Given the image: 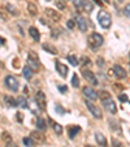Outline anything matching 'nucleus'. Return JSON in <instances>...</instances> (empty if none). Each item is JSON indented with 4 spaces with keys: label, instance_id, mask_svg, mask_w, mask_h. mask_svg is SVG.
<instances>
[{
    "label": "nucleus",
    "instance_id": "58836bf2",
    "mask_svg": "<svg viewBox=\"0 0 130 147\" xmlns=\"http://www.w3.org/2000/svg\"><path fill=\"white\" fill-rule=\"evenodd\" d=\"M104 64H105V63H104V59H103V57L98 59V67H103Z\"/></svg>",
    "mask_w": 130,
    "mask_h": 147
},
{
    "label": "nucleus",
    "instance_id": "bb28decb",
    "mask_svg": "<svg viewBox=\"0 0 130 147\" xmlns=\"http://www.w3.org/2000/svg\"><path fill=\"white\" fill-rule=\"evenodd\" d=\"M67 59H68V61H69L73 67H77V65H78V60H77V57H75L74 55H69Z\"/></svg>",
    "mask_w": 130,
    "mask_h": 147
},
{
    "label": "nucleus",
    "instance_id": "1a4fd4ad",
    "mask_svg": "<svg viewBox=\"0 0 130 147\" xmlns=\"http://www.w3.org/2000/svg\"><path fill=\"white\" fill-rule=\"evenodd\" d=\"M55 67H56L57 73L63 78H65L68 76V67H67V65H64L63 63H60V61H55Z\"/></svg>",
    "mask_w": 130,
    "mask_h": 147
},
{
    "label": "nucleus",
    "instance_id": "f704fd0d",
    "mask_svg": "<svg viewBox=\"0 0 130 147\" xmlns=\"http://www.w3.org/2000/svg\"><path fill=\"white\" fill-rule=\"evenodd\" d=\"M112 147H124V144L121 143L120 141H117V139H112Z\"/></svg>",
    "mask_w": 130,
    "mask_h": 147
},
{
    "label": "nucleus",
    "instance_id": "ea45409f",
    "mask_svg": "<svg viewBox=\"0 0 130 147\" xmlns=\"http://www.w3.org/2000/svg\"><path fill=\"white\" fill-rule=\"evenodd\" d=\"M57 89H59V91H60V92H67L68 91V87L67 86H57Z\"/></svg>",
    "mask_w": 130,
    "mask_h": 147
},
{
    "label": "nucleus",
    "instance_id": "f3484780",
    "mask_svg": "<svg viewBox=\"0 0 130 147\" xmlns=\"http://www.w3.org/2000/svg\"><path fill=\"white\" fill-rule=\"evenodd\" d=\"M95 139H96L98 144L102 147H107V139L102 133H95Z\"/></svg>",
    "mask_w": 130,
    "mask_h": 147
},
{
    "label": "nucleus",
    "instance_id": "6e6552de",
    "mask_svg": "<svg viewBox=\"0 0 130 147\" xmlns=\"http://www.w3.org/2000/svg\"><path fill=\"white\" fill-rule=\"evenodd\" d=\"M82 92H83V95H85V96L89 100H96L98 98H99L98 92H95V91H94V89H91V87H89V86L83 87Z\"/></svg>",
    "mask_w": 130,
    "mask_h": 147
},
{
    "label": "nucleus",
    "instance_id": "c9c22d12",
    "mask_svg": "<svg viewBox=\"0 0 130 147\" xmlns=\"http://www.w3.org/2000/svg\"><path fill=\"white\" fill-rule=\"evenodd\" d=\"M67 26H68V29H69V30H73V29H74V26H75L74 20H69V21L67 22Z\"/></svg>",
    "mask_w": 130,
    "mask_h": 147
},
{
    "label": "nucleus",
    "instance_id": "0eeeda50",
    "mask_svg": "<svg viewBox=\"0 0 130 147\" xmlns=\"http://www.w3.org/2000/svg\"><path fill=\"white\" fill-rule=\"evenodd\" d=\"M82 74H83V78H85V80L87 81V82L91 83V85H94V86L99 85V82H98L96 77H95V74L91 72V70H83Z\"/></svg>",
    "mask_w": 130,
    "mask_h": 147
},
{
    "label": "nucleus",
    "instance_id": "79ce46f5",
    "mask_svg": "<svg viewBox=\"0 0 130 147\" xmlns=\"http://www.w3.org/2000/svg\"><path fill=\"white\" fill-rule=\"evenodd\" d=\"M5 147H17V146H16V144H14L12 141H9V142H7V146H5Z\"/></svg>",
    "mask_w": 130,
    "mask_h": 147
},
{
    "label": "nucleus",
    "instance_id": "2f4dec72",
    "mask_svg": "<svg viewBox=\"0 0 130 147\" xmlns=\"http://www.w3.org/2000/svg\"><path fill=\"white\" fill-rule=\"evenodd\" d=\"M72 1H73V4H74V7L77 9L82 8L83 4H85V0H72Z\"/></svg>",
    "mask_w": 130,
    "mask_h": 147
},
{
    "label": "nucleus",
    "instance_id": "f8f14e48",
    "mask_svg": "<svg viewBox=\"0 0 130 147\" xmlns=\"http://www.w3.org/2000/svg\"><path fill=\"white\" fill-rule=\"evenodd\" d=\"M29 35H30V38L33 39L34 42H39V39H40V34H39L38 29L34 28V26H31V28L29 29Z\"/></svg>",
    "mask_w": 130,
    "mask_h": 147
},
{
    "label": "nucleus",
    "instance_id": "cd10ccee",
    "mask_svg": "<svg viewBox=\"0 0 130 147\" xmlns=\"http://www.w3.org/2000/svg\"><path fill=\"white\" fill-rule=\"evenodd\" d=\"M7 9H8V12H9L11 14H13V16H17V14H18V12H17L16 7L12 5V4H7Z\"/></svg>",
    "mask_w": 130,
    "mask_h": 147
},
{
    "label": "nucleus",
    "instance_id": "b1692460",
    "mask_svg": "<svg viewBox=\"0 0 130 147\" xmlns=\"http://www.w3.org/2000/svg\"><path fill=\"white\" fill-rule=\"evenodd\" d=\"M28 9H29V13H30L31 16H36V14H38V9H36L35 4L29 3L28 4Z\"/></svg>",
    "mask_w": 130,
    "mask_h": 147
},
{
    "label": "nucleus",
    "instance_id": "de8ad7c7",
    "mask_svg": "<svg viewBox=\"0 0 130 147\" xmlns=\"http://www.w3.org/2000/svg\"><path fill=\"white\" fill-rule=\"evenodd\" d=\"M103 1H104V3H107V4L109 3V0H103Z\"/></svg>",
    "mask_w": 130,
    "mask_h": 147
},
{
    "label": "nucleus",
    "instance_id": "c756f323",
    "mask_svg": "<svg viewBox=\"0 0 130 147\" xmlns=\"http://www.w3.org/2000/svg\"><path fill=\"white\" fill-rule=\"evenodd\" d=\"M82 8H83V11H85V12L90 13V12L92 11V4H91V3H89V1H86V0H85V4H83Z\"/></svg>",
    "mask_w": 130,
    "mask_h": 147
},
{
    "label": "nucleus",
    "instance_id": "412c9836",
    "mask_svg": "<svg viewBox=\"0 0 130 147\" xmlns=\"http://www.w3.org/2000/svg\"><path fill=\"white\" fill-rule=\"evenodd\" d=\"M36 128H38L39 130H46L47 126H46V121L43 117H40V116L36 117Z\"/></svg>",
    "mask_w": 130,
    "mask_h": 147
},
{
    "label": "nucleus",
    "instance_id": "aec40b11",
    "mask_svg": "<svg viewBox=\"0 0 130 147\" xmlns=\"http://www.w3.org/2000/svg\"><path fill=\"white\" fill-rule=\"evenodd\" d=\"M17 106L21 108H29V103L25 96H18L17 98Z\"/></svg>",
    "mask_w": 130,
    "mask_h": 147
},
{
    "label": "nucleus",
    "instance_id": "39448f33",
    "mask_svg": "<svg viewBox=\"0 0 130 147\" xmlns=\"http://www.w3.org/2000/svg\"><path fill=\"white\" fill-rule=\"evenodd\" d=\"M4 83H5L7 89H9L11 91L16 92L18 90V82H17V80L13 76H7L5 80H4Z\"/></svg>",
    "mask_w": 130,
    "mask_h": 147
},
{
    "label": "nucleus",
    "instance_id": "9b49d317",
    "mask_svg": "<svg viewBox=\"0 0 130 147\" xmlns=\"http://www.w3.org/2000/svg\"><path fill=\"white\" fill-rule=\"evenodd\" d=\"M46 14H47V16L50 17L51 20H52L53 22H59V21H60V18H61L60 14H59L56 11L51 9V8H47V9H46Z\"/></svg>",
    "mask_w": 130,
    "mask_h": 147
},
{
    "label": "nucleus",
    "instance_id": "5701e85b",
    "mask_svg": "<svg viewBox=\"0 0 130 147\" xmlns=\"http://www.w3.org/2000/svg\"><path fill=\"white\" fill-rule=\"evenodd\" d=\"M79 131H81V128L78 126V125H74L73 128H70V129H69V138H72V139H73L78 133H79Z\"/></svg>",
    "mask_w": 130,
    "mask_h": 147
},
{
    "label": "nucleus",
    "instance_id": "393cba45",
    "mask_svg": "<svg viewBox=\"0 0 130 147\" xmlns=\"http://www.w3.org/2000/svg\"><path fill=\"white\" fill-rule=\"evenodd\" d=\"M31 136V138H33V141H35V142H42L43 141V137L40 136V133H39V131H33V133L30 134Z\"/></svg>",
    "mask_w": 130,
    "mask_h": 147
},
{
    "label": "nucleus",
    "instance_id": "ddd939ff",
    "mask_svg": "<svg viewBox=\"0 0 130 147\" xmlns=\"http://www.w3.org/2000/svg\"><path fill=\"white\" fill-rule=\"evenodd\" d=\"M42 48L48 53H52V55H57V48L55 46H52L51 43H43L42 45Z\"/></svg>",
    "mask_w": 130,
    "mask_h": 147
},
{
    "label": "nucleus",
    "instance_id": "6ab92c4d",
    "mask_svg": "<svg viewBox=\"0 0 130 147\" xmlns=\"http://www.w3.org/2000/svg\"><path fill=\"white\" fill-rule=\"evenodd\" d=\"M4 102H5V104L8 107H12V108L17 107V100H14L13 98L9 96V95H5V96H4Z\"/></svg>",
    "mask_w": 130,
    "mask_h": 147
},
{
    "label": "nucleus",
    "instance_id": "4c0bfd02",
    "mask_svg": "<svg viewBox=\"0 0 130 147\" xmlns=\"http://www.w3.org/2000/svg\"><path fill=\"white\" fill-rule=\"evenodd\" d=\"M82 63H83V65H90V64H91V60H90L89 57H86V56H85V57H82Z\"/></svg>",
    "mask_w": 130,
    "mask_h": 147
},
{
    "label": "nucleus",
    "instance_id": "7c9ffc66",
    "mask_svg": "<svg viewBox=\"0 0 130 147\" xmlns=\"http://www.w3.org/2000/svg\"><path fill=\"white\" fill-rule=\"evenodd\" d=\"M55 4L57 5V8L60 9V11H63V9H65V1L64 0H55Z\"/></svg>",
    "mask_w": 130,
    "mask_h": 147
},
{
    "label": "nucleus",
    "instance_id": "423d86ee",
    "mask_svg": "<svg viewBox=\"0 0 130 147\" xmlns=\"http://www.w3.org/2000/svg\"><path fill=\"white\" fill-rule=\"evenodd\" d=\"M102 103H103V106H104V108L107 109L108 112H111L112 115H115L117 112V107H116V104H115L112 98H108V99L102 100Z\"/></svg>",
    "mask_w": 130,
    "mask_h": 147
},
{
    "label": "nucleus",
    "instance_id": "49530a36",
    "mask_svg": "<svg viewBox=\"0 0 130 147\" xmlns=\"http://www.w3.org/2000/svg\"><path fill=\"white\" fill-rule=\"evenodd\" d=\"M116 1H117V3H119V4H121L122 1H124V0H116Z\"/></svg>",
    "mask_w": 130,
    "mask_h": 147
},
{
    "label": "nucleus",
    "instance_id": "37998d69",
    "mask_svg": "<svg viewBox=\"0 0 130 147\" xmlns=\"http://www.w3.org/2000/svg\"><path fill=\"white\" fill-rule=\"evenodd\" d=\"M16 115H17V120H18V121H22V120H24L22 113H16Z\"/></svg>",
    "mask_w": 130,
    "mask_h": 147
},
{
    "label": "nucleus",
    "instance_id": "c85d7f7f",
    "mask_svg": "<svg viewBox=\"0 0 130 147\" xmlns=\"http://www.w3.org/2000/svg\"><path fill=\"white\" fill-rule=\"evenodd\" d=\"M72 85H73V87H75V89H77V87H79V80H78V76L75 74H73V77H72Z\"/></svg>",
    "mask_w": 130,
    "mask_h": 147
},
{
    "label": "nucleus",
    "instance_id": "4468645a",
    "mask_svg": "<svg viewBox=\"0 0 130 147\" xmlns=\"http://www.w3.org/2000/svg\"><path fill=\"white\" fill-rule=\"evenodd\" d=\"M77 25H78V29H79L81 31H86V30H87V21H86L82 16H78L77 17Z\"/></svg>",
    "mask_w": 130,
    "mask_h": 147
},
{
    "label": "nucleus",
    "instance_id": "9d476101",
    "mask_svg": "<svg viewBox=\"0 0 130 147\" xmlns=\"http://www.w3.org/2000/svg\"><path fill=\"white\" fill-rule=\"evenodd\" d=\"M113 73H115V76H116L117 78H120V80L125 78V77H126V74H127L126 70H125L121 65H115V67H113Z\"/></svg>",
    "mask_w": 130,
    "mask_h": 147
},
{
    "label": "nucleus",
    "instance_id": "f257e3e1",
    "mask_svg": "<svg viewBox=\"0 0 130 147\" xmlns=\"http://www.w3.org/2000/svg\"><path fill=\"white\" fill-rule=\"evenodd\" d=\"M98 21H99V25L103 29H109L112 25V18L111 14L108 13L107 11H100L98 13Z\"/></svg>",
    "mask_w": 130,
    "mask_h": 147
},
{
    "label": "nucleus",
    "instance_id": "a878e982",
    "mask_svg": "<svg viewBox=\"0 0 130 147\" xmlns=\"http://www.w3.org/2000/svg\"><path fill=\"white\" fill-rule=\"evenodd\" d=\"M22 143L25 144L26 147H31L34 144V141H33V138H29V137H25V138H22Z\"/></svg>",
    "mask_w": 130,
    "mask_h": 147
},
{
    "label": "nucleus",
    "instance_id": "2eb2a0df",
    "mask_svg": "<svg viewBox=\"0 0 130 147\" xmlns=\"http://www.w3.org/2000/svg\"><path fill=\"white\" fill-rule=\"evenodd\" d=\"M48 122L51 124V126H52L53 131H55L56 134H63V126H61L60 124H57L56 121H53L52 119H48Z\"/></svg>",
    "mask_w": 130,
    "mask_h": 147
},
{
    "label": "nucleus",
    "instance_id": "a19ab883",
    "mask_svg": "<svg viewBox=\"0 0 130 147\" xmlns=\"http://www.w3.org/2000/svg\"><path fill=\"white\" fill-rule=\"evenodd\" d=\"M120 100H121V102H127V96L125 94H121L120 95Z\"/></svg>",
    "mask_w": 130,
    "mask_h": 147
},
{
    "label": "nucleus",
    "instance_id": "e433bc0d",
    "mask_svg": "<svg viewBox=\"0 0 130 147\" xmlns=\"http://www.w3.org/2000/svg\"><path fill=\"white\" fill-rule=\"evenodd\" d=\"M124 13L126 14L127 17H130V4H126V5H125V8H124Z\"/></svg>",
    "mask_w": 130,
    "mask_h": 147
},
{
    "label": "nucleus",
    "instance_id": "09e8293b",
    "mask_svg": "<svg viewBox=\"0 0 130 147\" xmlns=\"http://www.w3.org/2000/svg\"><path fill=\"white\" fill-rule=\"evenodd\" d=\"M86 147H91V146H90V144H87V146H86Z\"/></svg>",
    "mask_w": 130,
    "mask_h": 147
},
{
    "label": "nucleus",
    "instance_id": "473e14b6",
    "mask_svg": "<svg viewBox=\"0 0 130 147\" xmlns=\"http://www.w3.org/2000/svg\"><path fill=\"white\" fill-rule=\"evenodd\" d=\"M98 95H99V96H100V99H102V100L108 99V98H111V95H109V92H108V91H104V90H103V91H100Z\"/></svg>",
    "mask_w": 130,
    "mask_h": 147
},
{
    "label": "nucleus",
    "instance_id": "f03ea898",
    "mask_svg": "<svg viewBox=\"0 0 130 147\" xmlns=\"http://www.w3.org/2000/svg\"><path fill=\"white\" fill-rule=\"evenodd\" d=\"M28 63H29V67L31 69H39L40 68V61H39V56L36 55L35 51H30L28 55Z\"/></svg>",
    "mask_w": 130,
    "mask_h": 147
},
{
    "label": "nucleus",
    "instance_id": "a18cd8bd",
    "mask_svg": "<svg viewBox=\"0 0 130 147\" xmlns=\"http://www.w3.org/2000/svg\"><path fill=\"white\" fill-rule=\"evenodd\" d=\"M94 3L96 4V5H102V1H100V0H94Z\"/></svg>",
    "mask_w": 130,
    "mask_h": 147
},
{
    "label": "nucleus",
    "instance_id": "c03bdc74",
    "mask_svg": "<svg viewBox=\"0 0 130 147\" xmlns=\"http://www.w3.org/2000/svg\"><path fill=\"white\" fill-rule=\"evenodd\" d=\"M4 43H5V39L3 36H0V46H4Z\"/></svg>",
    "mask_w": 130,
    "mask_h": 147
},
{
    "label": "nucleus",
    "instance_id": "20e7f679",
    "mask_svg": "<svg viewBox=\"0 0 130 147\" xmlns=\"http://www.w3.org/2000/svg\"><path fill=\"white\" fill-rule=\"evenodd\" d=\"M85 104H86L87 109L91 112V115L95 117V119H102L103 117V113H102V111H100V108H98L94 103H91L90 100H85Z\"/></svg>",
    "mask_w": 130,
    "mask_h": 147
},
{
    "label": "nucleus",
    "instance_id": "72a5a7b5",
    "mask_svg": "<svg viewBox=\"0 0 130 147\" xmlns=\"http://www.w3.org/2000/svg\"><path fill=\"white\" fill-rule=\"evenodd\" d=\"M55 111H56V112H57V113H59V115H61V116H63V115H64V113H65V109H64V108H63V107H61V106H60V104H56V106H55Z\"/></svg>",
    "mask_w": 130,
    "mask_h": 147
},
{
    "label": "nucleus",
    "instance_id": "a211bd4d",
    "mask_svg": "<svg viewBox=\"0 0 130 147\" xmlns=\"http://www.w3.org/2000/svg\"><path fill=\"white\" fill-rule=\"evenodd\" d=\"M29 104H30L29 107H30L31 112H33L34 115H38L39 112H40V109H42V108H40V106L38 104V102H36V100H31V102L29 103Z\"/></svg>",
    "mask_w": 130,
    "mask_h": 147
},
{
    "label": "nucleus",
    "instance_id": "4be33fe9",
    "mask_svg": "<svg viewBox=\"0 0 130 147\" xmlns=\"http://www.w3.org/2000/svg\"><path fill=\"white\" fill-rule=\"evenodd\" d=\"M22 76L26 78V80H31V77H33V69H31L29 65H28V67H24Z\"/></svg>",
    "mask_w": 130,
    "mask_h": 147
},
{
    "label": "nucleus",
    "instance_id": "7ed1b4c3",
    "mask_svg": "<svg viewBox=\"0 0 130 147\" xmlns=\"http://www.w3.org/2000/svg\"><path fill=\"white\" fill-rule=\"evenodd\" d=\"M103 42H104V39H103V36L100 35L99 33H92L91 35L89 36V45L91 48L100 47V46L103 45Z\"/></svg>",
    "mask_w": 130,
    "mask_h": 147
},
{
    "label": "nucleus",
    "instance_id": "dca6fc26",
    "mask_svg": "<svg viewBox=\"0 0 130 147\" xmlns=\"http://www.w3.org/2000/svg\"><path fill=\"white\" fill-rule=\"evenodd\" d=\"M36 102H38V104L40 106L42 109L46 108V95L42 91H39L38 94H36Z\"/></svg>",
    "mask_w": 130,
    "mask_h": 147
}]
</instances>
